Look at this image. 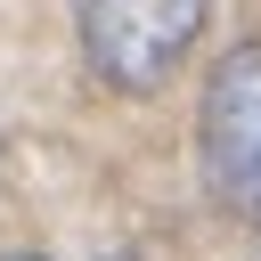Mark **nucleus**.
Segmentation results:
<instances>
[{
    "label": "nucleus",
    "instance_id": "obj_2",
    "mask_svg": "<svg viewBox=\"0 0 261 261\" xmlns=\"http://www.w3.org/2000/svg\"><path fill=\"white\" fill-rule=\"evenodd\" d=\"M204 171L228 204H261V41L204 73Z\"/></svg>",
    "mask_w": 261,
    "mask_h": 261
},
{
    "label": "nucleus",
    "instance_id": "obj_1",
    "mask_svg": "<svg viewBox=\"0 0 261 261\" xmlns=\"http://www.w3.org/2000/svg\"><path fill=\"white\" fill-rule=\"evenodd\" d=\"M204 8L212 0H73L82 57L114 90H163L179 73V57L196 49Z\"/></svg>",
    "mask_w": 261,
    "mask_h": 261
},
{
    "label": "nucleus",
    "instance_id": "obj_3",
    "mask_svg": "<svg viewBox=\"0 0 261 261\" xmlns=\"http://www.w3.org/2000/svg\"><path fill=\"white\" fill-rule=\"evenodd\" d=\"M0 261H41V253H0Z\"/></svg>",
    "mask_w": 261,
    "mask_h": 261
}]
</instances>
